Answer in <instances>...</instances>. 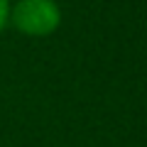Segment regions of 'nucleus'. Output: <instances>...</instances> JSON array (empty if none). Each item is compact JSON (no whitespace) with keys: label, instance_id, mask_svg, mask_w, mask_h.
Returning a JSON list of instances; mask_svg holds the SVG:
<instances>
[{"label":"nucleus","instance_id":"1","mask_svg":"<svg viewBox=\"0 0 147 147\" xmlns=\"http://www.w3.org/2000/svg\"><path fill=\"white\" fill-rule=\"evenodd\" d=\"M10 25L25 37H49L61 27L57 0H17L10 7Z\"/></svg>","mask_w":147,"mask_h":147},{"label":"nucleus","instance_id":"2","mask_svg":"<svg viewBox=\"0 0 147 147\" xmlns=\"http://www.w3.org/2000/svg\"><path fill=\"white\" fill-rule=\"evenodd\" d=\"M10 7H12L10 0H0V32L10 25Z\"/></svg>","mask_w":147,"mask_h":147}]
</instances>
